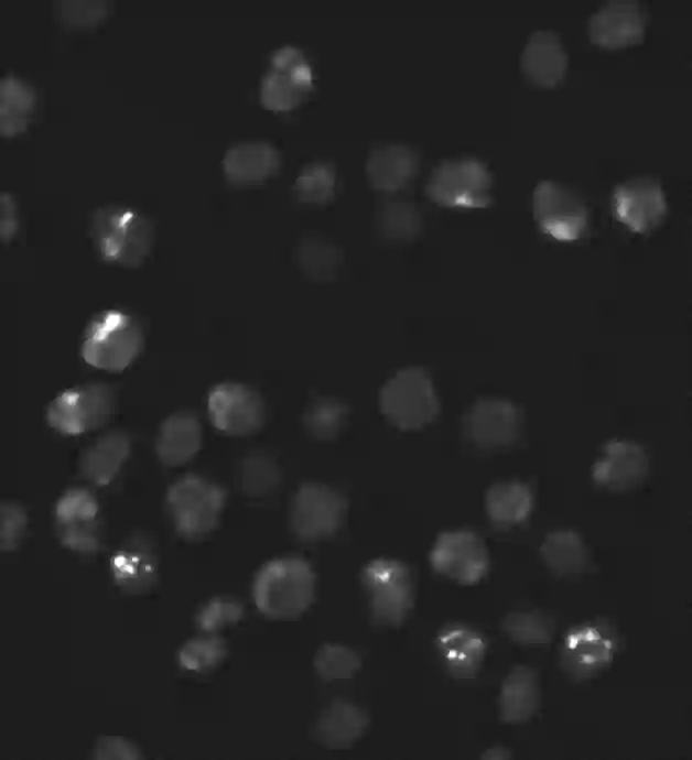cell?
<instances>
[{
    "mask_svg": "<svg viewBox=\"0 0 692 760\" xmlns=\"http://www.w3.org/2000/svg\"><path fill=\"white\" fill-rule=\"evenodd\" d=\"M208 415L214 426L229 435H247L264 420V403L251 387L239 382L215 386L207 397Z\"/></svg>",
    "mask_w": 692,
    "mask_h": 760,
    "instance_id": "2e32d148",
    "label": "cell"
},
{
    "mask_svg": "<svg viewBox=\"0 0 692 760\" xmlns=\"http://www.w3.org/2000/svg\"><path fill=\"white\" fill-rule=\"evenodd\" d=\"M107 14V4L98 1H65L61 3L60 15L68 25L93 26Z\"/></svg>",
    "mask_w": 692,
    "mask_h": 760,
    "instance_id": "b9f144b4",
    "label": "cell"
},
{
    "mask_svg": "<svg viewBox=\"0 0 692 760\" xmlns=\"http://www.w3.org/2000/svg\"><path fill=\"white\" fill-rule=\"evenodd\" d=\"M482 759H488V760H504V759H510L511 753L510 751L501 746H494L490 747L480 754Z\"/></svg>",
    "mask_w": 692,
    "mask_h": 760,
    "instance_id": "f6af8a7d",
    "label": "cell"
},
{
    "mask_svg": "<svg viewBox=\"0 0 692 760\" xmlns=\"http://www.w3.org/2000/svg\"><path fill=\"white\" fill-rule=\"evenodd\" d=\"M435 647L446 671L459 680L474 677L487 652L484 636L461 623L443 627L436 634Z\"/></svg>",
    "mask_w": 692,
    "mask_h": 760,
    "instance_id": "ffe728a7",
    "label": "cell"
},
{
    "mask_svg": "<svg viewBox=\"0 0 692 760\" xmlns=\"http://www.w3.org/2000/svg\"><path fill=\"white\" fill-rule=\"evenodd\" d=\"M226 655V642L214 633H207L185 642L177 659L184 670L203 673L219 665Z\"/></svg>",
    "mask_w": 692,
    "mask_h": 760,
    "instance_id": "d590c367",
    "label": "cell"
},
{
    "mask_svg": "<svg viewBox=\"0 0 692 760\" xmlns=\"http://www.w3.org/2000/svg\"><path fill=\"white\" fill-rule=\"evenodd\" d=\"M367 714L354 703L334 698L316 720V739L327 748L345 749L357 741L368 727Z\"/></svg>",
    "mask_w": 692,
    "mask_h": 760,
    "instance_id": "cb8c5ba5",
    "label": "cell"
},
{
    "mask_svg": "<svg viewBox=\"0 0 692 760\" xmlns=\"http://www.w3.org/2000/svg\"><path fill=\"white\" fill-rule=\"evenodd\" d=\"M130 439L121 431H110L96 438L82 454L80 475L90 484L108 485L130 454Z\"/></svg>",
    "mask_w": 692,
    "mask_h": 760,
    "instance_id": "d4e9b609",
    "label": "cell"
},
{
    "mask_svg": "<svg viewBox=\"0 0 692 760\" xmlns=\"http://www.w3.org/2000/svg\"><path fill=\"white\" fill-rule=\"evenodd\" d=\"M202 442L198 417L191 412H176L162 422L155 439V452L164 465L176 467L191 460Z\"/></svg>",
    "mask_w": 692,
    "mask_h": 760,
    "instance_id": "603a6c76",
    "label": "cell"
},
{
    "mask_svg": "<svg viewBox=\"0 0 692 760\" xmlns=\"http://www.w3.org/2000/svg\"><path fill=\"white\" fill-rule=\"evenodd\" d=\"M314 669L325 682L352 678L360 669L361 660L353 649L338 644L325 643L314 656Z\"/></svg>",
    "mask_w": 692,
    "mask_h": 760,
    "instance_id": "f35d334b",
    "label": "cell"
},
{
    "mask_svg": "<svg viewBox=\"0 0 692 760\" xmlns=\"http://www.w3.org/2000/svg\"><path fill=\"white\" fill-rule=\"evenodd\" d=\"M521 69L534 85L553 87L561 83L567 70V55L559 35L539 30L528 39L521 53Z\"/></svg>",
    "mask_w": 692,
    "mask_h": 760,
    "instance_id": "44dd1931",
    "label": "cell"
},
{
    "mask_svg": "<svg viewBox=\"0 0 692 760\" xmlns=\"http://www.w3.org/2000/svg\"><path fill=\"white\" fill-rule=\"evenodd\" d=\"M429 558L435 572L463 585L479 582L489 568L485 543L477 533L467 529L440 533Z\"/></svg>",
    "mask_w": 692,
    "mask_h": 760,
    "instance_id": "7c38bea8",
    "label": "cell"
},
{
    "mask_svg": "<svg viewBox=\"0 0 692 760\" xmlns=\"http://www.w3.org/2000/svg\"><path fill=\"white\" fill-rule=\"evenodd\" d=\"M540 554L548 568L558 576L581 574L590 561L582 536L570 529L549 532L541 543Z\"/></svg>",
    "mask_w": 692,
    "mask_h": 760,
    "instance_id": "f546056e",
    "label": "cell"
},
{
    "mask_svg": "<svg viewBox=\"0 0 692 760\" xmlns=\"http://www.w3.org/2000/svg\"><path fill=\"white\" fill-rule=\"evenodd\" d=\"M418 159L414 152L401 144L375 148L367 159L366 173L374 188L391 193L402 188L414 176Z\"/></svg>",
    "mask_w": 692,
    "mask_h": 760,
    "instance_id": "4316f807",
    "label": "cell"
},
{
    "mask_svg": "<svg viewBox=\"0 0 692 760\" xmlns=\"http://www.w3.org/2000/svg\"><path fill=\"white\" fill-rule=\"evenodd\" d=\"M143 340L142 327L132 315L108 310L89 322L82 343V356L98 369L121 371L138 357Z\"/></svg>",
    "mask_w": 692,
    "mask_h": 760,
    "instance_id": "3957f363",
    "label": "cell"
},
{
    "mask_svg": "<svg viewBox=\"0 0 692 760\" xmlns=\"http://www.w3.org/2000/svg\"><path fill=\"white\" fill-rule=\"evenodd\" d=\"M372 619L382 626H400L413 605V585L408 566L394 558L379 557L361 571Z\"/></svg>",
    "mask_w": 692,
    "mask_h": 760,
    "instance_id": "8992f818",
    "label": "cell"
},
{
    "mask_svg": "<svg viewBox=\"0 0 692 760\" xmlns=\"http://www.w3.org/2000/svg\"><path fill=\"white\" fill-rule=\"evenodd\" d=\"M426 193L435 203L446 207H485L491 199V175L476 159L446 160L431 172Z\"/></svg>",
    "mask_w": 692,
    "mask_h": 760,
    "instance_id": "ba28073f",
    "label": "cell"
},
{
    "mask_svg": "<svg viewBox=\"0 0 692 760\" xmlns=\"http://www.w3.org/2000/svg\"><path fill=\"white\" fill-rule=\"evenodd\" d=\"M26 513L24 509L10 501L0 506V547L1 551L14 550L26 529Z\"/></svg>",
    "mask_w": 692,
    "mask_h": 760,
    "instance_id": "60d3db41",
    "label": "cell"
},
{
    "mask_svg": "<svg viewBox=\"0 0 692 760\" xmlns=\"http://www.w3.org/2000/svg\"><path fill=\"white\" fill-rule=\"evenodd\" d=\"M280 470L270 456L253 453L246 456L236 474V484L250 497H263L271 493L279 485Z\"/></svg>",
    "mask_w": 692,
    "mask_h": 760,
    "instance_id": "1f68e13d",
    "label": "cell"
},
{
    "mask_svg": "<svg viewBox=\"0 0 692 760\" xmlns=\"http://www.w3.org/2000/svg\"><path fill=\"white\" fill-rule=\"evenodd\" d=\"M116 584L126 591L149 589L158 575V560L152 543L143 535L129 538L110 562Z\"/></svg>",
    "mask_w": 692,
    "mask_h": 760,
    "instance_id": "7402d4cb",
    "label": "cell"
},
{
    "mask_svg": "<svg viewBox=\"0 0 692 760\" xmlns=\"http://www.w3.org/2000/svg\"><path fill=\"white\" fill-rule=\"evenodd\" d=\"M279 164V153L269 143L241 142L226 152L223 170L231 183L251 184L272 175Z\"/></svg>",
    "mask_w": 692,
    "mask_h": 760,
    "instance_id": "83f0119b",
    "label": "cell"
},
{
    "mask_svg": "<svg viewBox=\"0 0 692 760\" xmlns=\"http://www.w3.org/2000/svg\"><path fill=\"white\" fill-rule=\"evenodd\" d=\"M138 748L120 737H102L94 748L93 758L96 759H139Z\"/></svg>",
    "mask_w": 692,
    "mask_h": 760,
    "instance_id": "7bdbcfd3",
    "label": "cell"
},
{
    "mask_svg": "<svg viewBox=\"0 0 692 760\" xmlns=\"http://www.w3.org/2000/svg\"><path fill=\"white\" fill-rule=\"evenodd\" d=\"M533 495L530 487L519 480L493 484L485 493V509L489 520L498 526L523 522L531 513Z\"/></svg>",
    "mask_w": 692,
    "mask_h": 760,
    "instance_id": "f1b7e54d",
    "label": "cell"
},
{
    "mask_svg": "<svg viewBox=\"0 0 692 760\" xmlns=\"http://www.w3.org/2000/svg\"><path fill=\"white\" fill-rule=\"evenodd\" d=\"M377 226L388 239L409 240L419 232L421 216L414 204L404 199H389L378 210Z\"/></svg>",
    "mask_w": 692,
    "mask_h": 760,
    "instance_id": "836d02e7",
    "label": "cell"
},
{
    "mask_svg": "<svg viewBox=\"0 0 692 760\" xmlns=\"http://www.w3.org/2000/svg\"><path fill=\"white\" fill-rule=\"evenodd\" d=\"M55 524L61 542L68 549L91 554L101 544L99 503L86 488L66 490L55 504Z\"/></svg>",
    "mask_w": 692,
    "mask_h": 760,
    "instance_id": "5bb4252c",
    "label": "cell"
},
{
    "mask_svg": "<svg viewBox=\"0 0 692 760\" xmlns=\"http://www.w3.org/2000/svg\"><path fill=\"white\" fill-rule=\"evenodd\" d=\"M36 104L34 89L24 80L8 75L0 83V132L3 137L22 133Z\"/></svg>",
    "mask_w": 692,
    "mask_h": 760,
    "instance_id": "4dcf8cb0",
    "label": "cell"
},
{
    "mask_svg": "<svg viewBox=\"0 0 692 760\" xmlns=\"http://www.w3.org/2000/svg\"><path fill=\"white\" fill-rule=\"evenodd\" d=\"M313 87V72L304 54L294 46L273 53L271 68L263 76L260 98L264 107L286 111L296 107Z\"/></svg>",
    "mask_w": 692,
    "mask_h": 760,
    "instance_id": "4fadbf2b",
    "label": "cell"
},
{
    "mask_svg": "<svg viewBox=\"0 0 692 760\" xmlns=\"http://www.w3.org/2000/svg\"><path fill=\"white\" fill-rule=\"evenodd\" d=\"M646 13L636 1L614 0L601 6L588 19L591 41L604 48L617 50L642 41Z\"/></svg>",
    "mask_w": 692,
    "mask_h": 760,
    "instance_id": "d6986e66",
    "label": "cell"
},
{
    "mask_svg": "<svg viewBox=\"0 0 692 760\" xmlns=\"http://www.w3.org/2000/svg\"><path fill=\"white\" fill-rule=\"evenodd\" d=\"M19 228L18 207L12 195L1 193L0 197V236L1 240L9 242L13 239Z\"/></svg>",
    "mask_w": 692,
    "mask_h": 760,
    "instance_id": "ee69618b",
    "label": "cell"
},
{
    "mask_svg": "<svg viewBox=\"0 0 692 760\" xmlns=\"http://www.w3.org/2000/svg\"><path fill=\"white\" fill-rule=\"evenodd\" d=\"M226 492L216 482L196 474L175 480L166 493V506L180 535L196 540L218 524Z\"/></svg>",
    "mask_w": 692,
    "mask_h": 760,
    "instance_id": "277c9868",
    "label": "cell"
},
{
    "mask_svg": "<svg viewBox=\"0 0 692 760\" xmlns=\"http://www.w3.org/2000/svg\"><path fill=\"white\" fill-rule=\"evenodd\" d=\"M345 511L346 499L337 490L320 482H305L291 501V529L303 541L320 540L337 531Z\"/></svg>",
    "mask_w": 692,
    "mask_h": 760,
    "instance_id": "30bf717a",
    "label": "cell"
},
{
    "mask_svg": "<svg viewBox=\"0 0 692 760\" xmlns=\"http://www.w3.org/2000/svg\"><path fill=\"white\" fill-rule=\"evenodd\" d=\"M294 194L302 203L324 204L331 200L336 189V173L326 162L306 165L294 182Z\"/></svg>",
    "mask_w": 692,
    "mask_h": 760,
    "instance_id": "8d00e7d4",
    "label": "cell"
},
{
    "mask_svg": "<svg viewBox=\"0 0 692 760\" xmlns=\"http://www.w3.org/2000/svg\"><path fill=\"white\" fill-rule=\"evenodd\" d=\"M89 234L101 259L120 267L136 268L149 254L154 230L151 221L136 209L107 205L91 215Z\"/></svg>",
    "mask_w": 692,
    "mask_h": 760,
    "instance_id": "7a4b0ae2",
    "label": "cell"
},
{
    "mask_svg": "<svg viewBox=\"0 0 692 760\" xmlns=\"http://www.w3.org/2000/svg\"><path fill=\"white\" fill-rule=\"evenodd\" d=\"M613 208L617 220L637 234L653 230L668 213L664 192L650 177H634L618 184L613 192Z\"/></svg>",
    "mask_w": 692,
    "mask_h": 760,
    "instance_id": "e0dca14e",
    "label": "cell"
},
{
    "mask_svg": "<svg viewBox=\"0 0 692 760\" xmlns=\"http://www.w3.org/2000/svg\"><path fill=\"white\" fill-rule=\"evenodd\" d=\"M252 595L257 608L273 619H290L303 614L315 595L311 565L296 556L267 562L257 572Z\"/></svg>",
    "mask_w": 692,
    "mask_h": 760,
    "instance_id": "6da1fadb",
    "label": "cell"
},
{
    "mask_svg": "<svg viewBox=\"0 0 692 760\" xmlns=\"http://www.w3.org/2000/svg\"><path fill=\"white\" fill-rule=\"evenodd\" d=\"M300 267L315 279H327L335 274L340 263L338 248L320 237H306L296 250Z\"/></svg>",
    "mask_w": 692,
    "mask_h": 760,
    "instance_id": "e575fe53",
    "label": "cell"
},
{
    "mask_svg": "<svg viewBox=\"0 0 692 760\" xmlns=\"http://www.w3.org/2000/svg\"><path fill=\"white\" fill-rule=\"evenodd\" d=\"M348 415L347 405L334 398L323 397L312 401L303 415L305 428L315 437H334Z\"/></svg>",
    "mask_w": 692,
    "mask_h": 760,
    "instance_id": "74e56055",
    "label": "cell"
},
{
    "mask_svg": "<svg viewBox=\"0 0 692 760\" xmlns=\"http://www.w3.org/2000/svg\"><path fill=\"white\" fill-rule=\"evenodd\" d=\"M113 408V390L108 384L90 382L55 397L47 406L46 420L62 434L78 435L104 425Z\"/></svg>",
    "mask_w": 692,
    "mask_h": 760,
    "instance_id": "9c48e42d",
    "label": "cell"
},
{
    "mask_svg": "<svg viewBox=\"0 0 692 760\" xmlns=\"http://www.w3.org/2000/svg\"><path fill=\"white\" fill-rule=\"evenodd\" d=\"M533 216L540 229L559 241L577 240L586 230L588 210L573 191L552 181L540 182L532 195Z\"/></svg>",
    "mask_w": 692,
    "mask_h": 760,
    "instance_id": "8fae6325",
    "label": "cell"
},
{
    "mask_svg": "<svg viewBox=\"0 0 692 760\" xmlns=\"http://www.w3.org/2000/svg\"><path fill=\"white\" fill-rule=\"evenodd\" d=\"M649 455L631 439L614 438L604 446L592 466L596 485L612 491H625L640 485L649 473Z\"/></svg>",
    "mask_w": 692,
    "mask_h": 760,
    "instance_id": "ac0fdd59",
    "label": "cell"
},
{
    "mask_svg": "<svg viewBox=\"0 0 692 760\" xmlns=\"http://www.w3.org/2000/svg\"><path fill=\"white\" fill-rule=\"evenodd\" d=\"M618 643L616 629L606 620L574 625L564 633L560 645L561 667L575 681L588 680L613 662Z\"/></svg>",
    "mask_w": 692,
    "mask_h": 760,
    "instance_id": "52a82bcc",
    "label": "cell"
},
{
    "mask_svg": "<svg viewBox=\"0 0 692 760\" xmlns=\"http://www.w3.org/2000/svg\"><path fill=\"white\" fill-rule=\"evenodd\" d=\"M379 406L393 425L414 430L436 416L439 401L428 372L419 367H407L398 370L382 386Z\"/></svg>",
    "mask_w": 692,
    "mask_h": 760,
    "instance_id": "5b68a950",
    "label": "cell"
},
{
    "mask_svg": "<svg viewBox=\"0 0 692 760\" xmlns=\"http://www.w3.org/2000/svg\"><path fill=\"white\" fill-rule=\"evenodd\" d=\"M244 616L242 605L230 597H215L202 606L196 615V625L205 633H214L235 625Z\"/></svg>",
    "mask_w": 692,
    "mask_h": 760,
    "instance_id": "ab89813d",
    "label": "cell"
},
{
    "mask_svg": "<svg viewBox=\"0 0 692 760\" xmlns=\"http://www.w3.org/2000/svg\"><path fill=\"white\" fill-rule=\"evenodd\" d=\"M502 721L520 724L530 719L540 705V686L537 672L526 665L515 666L504 678L499 698Z\"/></svg>",
    "mask_w": 692,
    "mask_h": 760,
    "instance_id": "484cf974",
    "label": "cell"
},
{
    "mask_svg": "<svg viewBox=\"0 0 692 760\" xmlns=\"http://www.w3.org/2000/svg\"><path fill=\"white\" fill-rule=\"evenodd\" d=\"M520 409L502 398L486 397L476 400L463 416L466 438L484 449L505 447L513 443L521 430Z\"/></svg>",
    "mask_w": 692,
    "mask_h": 760,
    "instance_id": "9a60e30c",
    "label": "cell"
},
{
    "mask_svg": "<svg viewBox=\"0 0 692 760\" xmlns=\"http://www.w3.org/2000/svg\"><path fill=\"white\" fill-rule=\"evenodd\" d=\"M505 633L521 645H544L554 633L552 620L538 610L512 611L502 621Z\"/></svg>",
    "mask_w": 692,
    "mask_h": 760,
    "instance_id": "d6a6232c",
    "label": "cell"
}]
</instances>
